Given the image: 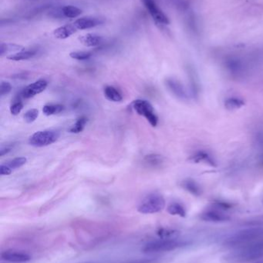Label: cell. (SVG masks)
Listing matches in <instances>:
<instances>
[{
  "label": "cell",
  "instance_id": "20",
  "mask_svg": "<svg viewBox=\"0 0 263 263\" xmlns=\"http://www.w3.org/2000/svg\"><path fill=\"white\" fill-rule=\"evenodd\" d=\"M104 96L110 101L118 103L122 101L123 97L118 89L114 88V86H108L104 88Z\"/></svg>",
  "mask_w": 263,
  "mask_h": 263
},
{
  "label": "cell",
  "instance_id": "1",
  "mask_svg": "<svg viewBox=\"0 0 263 263\" xmlns=\"http://www.w3.org/2000/svg\"><path fill=\"white\" fill-rule=\"evenodd\" d=\"M263 258V239L239 248L222 257L224 263H250Z\"/></svg>",
  "mask_w": 263,
  "mask_h": 263
},
{
  "label": "cell",
  "instance_id": "18",
  "mask_svg": "<svg viewBox=\"0 0 263 263\" xmlns=\"http://www.w3.org/2000/svg\"><path fill=\"white\" fill-rule=\"evenodd\" d=\"M181 185H182L184 190H186L187 192L191 193L193 196H199L202 195V188H201L200 185H199L194 179H185V180L182 181Z\"/></svg>",
  "mask_w": 263,
  "mask_h": 263
},
{
  "label": "cell",
  "instance_id": "11",
  "mask_svg": "<svg viewBox=\"0 0 263 263\" xmlns=\"http://www.w3.org/2000/svg\"><path fill=\"white\" fill-rule=\"evenodd\" d=\"M48 83L45 80H39L35 83L26 86L23 92L22 97L24 99H30L43 92L47 87Z\"/></svg>",
  "mask_w": 263,
  "mask_h": 263
},
{
  "label": "cell",
  "instance_id": "33",
  "mask_svg": "<svg viewBox=\"0 0 263 263\" xmlns=\"http://www.w3.org/2000/svg\"><path fill=\"white\" fill-rule=\"evenodd\" d=\"M11 91H12V86L10 83H7V82H2L0 84V96L4 97V96L8 95Z\"/></svg>",
  "mask_w": 263,
  "mask_h": 263
},
{
  "label": "cell",
  "instance_id": "23",
  "mask_svg": "<svg viewBox=\"0 0 263 263\" xmlns=\"http://www.w3.org/2000/svg\"><path fill=\"white\" fill-rule=\"evenodd\" d=\"M144 161L148 166L152 167V168H157V167L162 166V164L165 162V159L161 155L150 154L145 156Z\"/></svg>",
  "mask_w": 263,
  "mask_h": 263
},
{
  "label": "cell",
  "instance_id": "27",
  "mask_svg": "<svg viewBox=\"0 0 263 263\" xmlns=\"http://www.w3.org/2000/svg\"><path fill=\"white\" fill-rule=\"evenodd\" d=\"M64 109V106L60 104H48L43 106V112L44 115L49 116L56 115L60 114Z\"/></svg>",
  "mask_w": 263,
  "mask_h": 263
},
{
  "label": "cell",
  "instance_id": "10",
  "mask_svg": "<svg viewBox=\"0 0 263 263\" xmlns=\"http://www.w3.org/2000/svg\"><path fill=\"white\" fill-rule=\"evenodd\" d=\"M225 68L230 75L236 79L243 77L246 73V67L244 63L239 59H229L225 62Z\"/></svg>",
  "mask_w": 263,
  "mask_h": 263
},
{
  "label": "cell",
  "instance_id": "26",
  "mask_svg": "<svg viewBox=\"0 0 263 263\" xmlns=\"http://www.w3.org/2000/svg\"><path fill=\"white\" fill-rule=\"evenodd\" d=\"M157 235L161 239H176L179 238L180 232L171 229H159Z\"/></svg>",
  "mask_w": 263,
  "mask_h": 263
},
{
  "label": "cell",
  "instance_id": "34",
  "mask_svg": "<svg viewBox=\"0 0 263 263\" xmlns=\"http://www.w3.org/2000/svg\"><path fill=\"white\" fill-rule=\"evenodd\" d=\"M12 173V168L7 165H3L2 164L0 165V174L1 176H9Z\"/></svg>",
  "mask_w": 263,
  "mask_h": 263
},
{
  "label": "cell",
  "instance_id": "21",
  "mask_svg": "<svg viewBox=\"0 0 263 263\" xmlns=\"http://www.w3.org/2000/svg\"><path fill=\"white\" fill-rule=\"evenodd\" d=\"M24 47L20 45L14 44V43H3L0 44V55L3 57L8 53H16L23 50Z\"/></svg>",
  "mask_w": 263,
  "mask_h": 263
},
{
  "label": "cell",
  "instance_id": "36",
  "mask_svg": "<svg viewBox=\"0 0 263 263\" xmlns=\"http://www.w3.org/2000/svg\"><path fill=\"white\" fill-rule=\"evenodd\" d=\"M255 263H263V259H261V260L257 261V262H256Z\"/></svg>",
  "mask_w": 263,
  "mask_h": 263
},
{
  "label": "cell",
  "instance_id": "24",
  "mask_svg": "<svg viewBox=\"0 0 263 263\" xmlns=\"http://www.w3.org/2000/svg\"><path fill=\"white\" fill-rule=\"evenodd\" d=\"M243 106H245L244 100L237 97H230L225 101V107L228 110H236V109H240Z\"/></svg>",
  "mask_w": 263,
  "mask_h": 263
},
{
  "label": "cell",
  "instance_id": "4",
  "mask_svg": "<svg viewBox=\"0 0 263 263\" xmlns=\"http://www.w3.org/2000/svg\"><path fill=\"white\" fill-rule=\"evenodd\" d=\"M165 206V200L163 196L159 193H151L141 202L137 211L142 214H154L160 213Z\"/></svg>",
  "mask_w": 263,
  "mask_h": 263
},
{
  "label": "cell",
  "instance_id": "9",
  "mask_svg": "<svg viewBox=\"0 0 263 263\" xmlns=\"http://www.w3.org/2000/svg\"><path fill=\"white\" fill-rule=\"evenodd\" d=\"M165 85L168 90L179 100L186 101L188 100V95L183 85L174 78H168L165 80Z\"/></svg>",
  "mask_w": 263,
  "mask_h": 263
},
{
  "label": "cell",
  "instance_id": "14",
  "mask_svg": "<svg viewBox=\"0 0 263 263\" xmlns=\"http://www.w3.org/2000/svg\"><path fill=\"white\" fill-rule=\"evenodd\" d=\"M189 160L195 162V163H201L202 162V163L206 164V165H210V166H217V162L215 160L214 158L209 153L205 151L196 152L194 155L191 156Z\"/></svg>",
  "mask_w": 263,
  "mask_h": 263
},
{
  "label": "cell",
  "instance_id": "29",
  "mask_svg": "<svg viewBox=\"0 0 263 263\" xmlns=\"http://www.w3.org/2000/svg\"><path fill=\"white\" fill-rule=\"evenodd\" d=\"M92 53L91 52H85V51H76L69 53V57L74 60H79V61H84V60H89L91 58Z\"/></svg>",
  "mask_w": 263,
  "mask_h": 263
},
{
  "label": "cell",
  "instance_id": "22",
  "mask_svg": "<svg viewBox=\"0 0 263 263\" xmlns=\"http://www.w3.org/2000/svg\"><path fill=\"white\" fill-rule=\"evenodd\" d=\"M167 211L171 216H179L182 218L186 216V210L180 202H174L170 204L167 209Z\"/></svg>",
  "mask_w": 263,
  "mask_h": 263
},
{
  "label": "cell",
  "instance_id": "3",
  "mask_svg": "<svg viewBox=\"0 0 263 263\" xmlns=\"http://www.w3.org/2000/svg\"><path fill=\"white\" fill-rule=\"evenodd\" d=\"M189 242L176 239H161L159 240L148 242L142 249L145 253H161V252H169L182 247H186Z\"/></svg>",
  "mask_w": 263,
  "mask_h": 263
},
{
  "label": "cell",
  "instance_id": "28",
  "mask_svg": "<svg viewBox=\"0 0 263 263\" xmlns=\"http://www.w3.org/2000/svg\"><path fill=\"white\" fill-rule=\"evenodd\" d=\"M87 123V118L85 117H81L77 120L75 124L71 128L69 132L72 133H80L84 129Z\"/></svg>",
  "mask_w": 263,
  "mask_h": 263
},
{
  "label": "cell",
  "instance_id": "13",
  "mask_svg": "<svg viewBox=\"0 0 263 263\" xmlns=\"http://www.w3.org/2000/svg\"><path fill=\"white\" fill-rule=\"evenodd\" d=\"M1 258L3 260L15 263L26 262L31 259V256L26 253L13 251L3 252L2 253Z\"/></svg>",
  "mask_w": 263,
  "mask_h": 263
},
{
  "label": "cell",
  "instance_id": "32",
  "mask_svg": "<svg viewBox=\"0 0 263 263\" xmlns=\"http://www.w3.org/2000/svg\"><path fill=\"white\" fill-rule=\"evenodd\" d=\"M23 109V104L20 100L14 102L10 106V112L12 115L16 116L21 112Z\"/></svg>",
  "mask_w": 263,
  "mask_h": 263
},
{
  "label": "cell",
  "instance_id": "19",
  "mask_svg": "<svg viewBox=\"0 0 263 263\" xmlns=\"http://www.w3.org/2000/svg\"><path fill=\"white\" fill-rule=\"evenodd\" d=\"M37 54V51L29 49V50L20 51L16 53L11 54L7 57L8 60H12V61H22V60H27L32 58L34 55Z\"/></svg>",
  "mask_w": 263,
  "mask_h": 263
},
{
  "label": "cell",
  "instance_id": "7",
  "mask_svg": "<svg viewBox=\"0 0 263 263\" xmlns=\"http://www.w3.org/2000/svg\"><path fill=\"white\" fill-rule=\"evenodd\" d=\"M200 219L205 222L219 223V222H229L231 219V217L224 213L223 210L213 206L211 209L204 211L200 215Z\"/></svg>",
  "mask_w": 263,
  "mask_h": 263
},
{
  "label": "cell",
  "instance_id": "8",
  "mask_svg": "<svg viewBox=\"0 0 263 263\" xmlns=\"http://www.w3.org/2000/svg\"><path fill=\"white\" fill-rule=\"evenodd\" d=\"M143 3L152 18L156 22L162 24H169L170 21L168 16L162 12V9L157 6L154 0H143Z\"/></svg>",
  "mask_w": 263,
  "mask_h": 263
},
{
  "label": "cell",
  "instance_id": "25",
  "mask_svg": "<svg viewBox=\"0 0 263 263\" xmlns=\"http://www.w3.org/2000/svg\"><path fill=\"white\" fill-rule=\"evenodd\" d=\"M61 12L67 18H76L81 15L82 9L74 6H65L61 9Z\"/></svg>",
  "mask_w": 263,
  "mask_h": 263
},
{
  "label": "cell",
  "instance_id": "35",
  "mask_svg": "<svg viewBox=\"0 0 263 263\" xmlns=\"http://www.w3.org/2000/svg\"><path fill=\"white\" fill-rule=\"evenodd\" d=\"M11 151V147L9 146H1L0 148V156H3L7 154L8 153Z\"/></svg>",
  "mask_w": 263,
  "mask_h": 263
},
{
  "label": "cell",
  "instance_id": "6",
  "mask_svg": "<svg viewBox=\"0 0 263 263\" xmlns=\"http://www.w3.org/2000/svg\"><path fill=\"white\" fill-rule=\"evenodd\" d=\"M59 134L55 131L43 130L33 133L29 137V145L34 147H45L55 142L58 139Z\"/></svg>",
  "mask_w": 263,
  "mask_h": 263
},
{
  "label": "cell",
  "instance_id": "31",
  "mask_svg": "<svg viewBox=\"0 0 263 263\" xmlns=\"http://www.w3.org/2000/svg\"><path fill=\"white\" fill-rule=\"evenodd\" d=\"M39 117V111L37 109H32L28 110L27 112L25 114L24 118L25 121L27 123H32L34 121H36Z\"/></svg>",
  "mask_w": 263,
  "mask_h": 263
},
{
  "label": "cell",
  "instance_id": "5",
  "mask_svg": "<svg viewBox=\"0 0 263 263\" xmlns=\"http://www.w3.org/2000/svg\"><path fill=\"white\" fill-rule=\"evenodd\" d=\"M133 109L138 115L145 117L150 124L155 127L159 123V117L154 112V108L147 100H137L133 103Z\"/></svg>",
  "mask_w": 263,
  "mask_h": 263
},
{
  "label": "cell",
  "instance_id": "17",
  "mask_svg": "<svg viewBox=\"0 0 263 263\" xmlns=\"http://www.w3.org/2000/svg\"><path fill=\"white\" fill-rule=\"evenodd\" d=\"M80 43L86 47H95L101 44L103 38L95 33H88L79 38Z\"/></svg>",
  "mask_w": 263,
  "mask_h": 263
},
{
  "label": "cell",
  "instance_id": "2",
  "mask_svg": "<svg viewBox=\"0 0 263 263\" xmlns=\"http://www.w3.org/2000/svg\"><path fill=\"white\" fill-rule=\"evenodd\" d=\"M263 239V227H252L230 235L223 242V247L236 249Z\"/></svg>",
  "mask_w": 263,
  "mask_h": 263
},
{
  "label": "cell",
  "instance_id": "16",
  "mask_svg": "<svg viewBox=\"0 0 263 263\" xmlns=\"http://www.w3.org/2000/svg\"><path fill=\"white\" fill-rule=\"evenodd\" d=\"M77 28L73 24H66L64 26H60V27L57 28L54 31V36L57 39L60 40H65V39L69 38L73 34L77 32Z\"/></svg>",
  "mask_w": 263,
  "mask_h": 263
},
{
  "label": "cell",
  "instance_id": "30",
  "mask_svg": "<svg viewBox=\"0 0 263 263\" xmlns=\"http://www.w3.org/2000/svg\"><path fill=\"white\" fill-rule=\"evenodd\" d=\"M26 162H27L26 158L17 157L15 158V159H12L11 161H9L6 165H9L12 170H15V168H20V167L24 165L26 163Z\"/></svg>",
  "mask_w": 263,
  "mask_h": 263
},
{
  "label": "cell",
  "instance_id": "12",
  "mask_svg": "<svg viewBox=\"0 0 263 263\" xmlns=\"http://www.w3.org/2000/svg\"><path fill=\"white\" fill-rule=\"evenodd\" d=\"M104 23V20L97 17H82L76 20L73 24L74 25L77 29L83 30V29H91L100 26Z\"/></svg>",
  "mask_w": 263,
  "mask_h": 263
},
{
  "label": "cell",
  "instance_id": "15",
  "mask_svg": "<svg viewBox=\"0 0 263 263\" xmlns=\"http://www.w3.org/2000/svg\"><path fill=\"white\" fill-rule=\"evenodd\" d=\"M188 78H189L190 86H191V94L195 98H198L200 93V84L197 74L192 66L188 68Z\"/></svg>",
  "mask_w": 263,
  "mask_h": 263
}]
</instances>
